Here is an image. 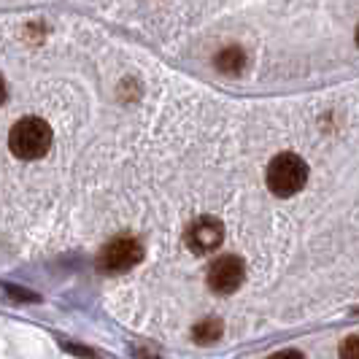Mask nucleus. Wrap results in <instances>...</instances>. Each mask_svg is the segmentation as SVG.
<instances>
[{"label":"nucleus","instance_id":"nucleus-8","mask_svg":"<svg viewBox=\"0 0 359 359\" xmlns=\"http://www.w3.org/2000/svg\"><path fill=\"white\" fill-rule=\"evenodd\" d=\"M341 359H359V335H351V338L343 341Z\"/></svg>","mask_w":359,"mask_h":359},{"label":"nucleus","instance_id":"nucleus-3","mask_svg":"<svg viewBox=\"0 0 359 359\" xmlns=\"http://www.w3.org/2000/svg\"><path fill=\"white\" fill-rule=\"evenodd\" d=\"M144 259V243L138 238H116L97 257V268L103 273H125Z\"/></svg>","mask_w":359,"mask_h":359},{"label":"nucleus","instance_id":"nucleus-9","mask_svg":"<svg viewBox=\"0 0 359 359\" xmlns=\"http://www.w3.org/2000/svg\"><path fill=\"white\" fill-rule=\"evenodd\" d=\"M11 292V297H17V300H38V294L33 292H22V289H8Z\"/></svg>","mask_w":359,"mask_h":359},{"label":"nucleus","instance_id":"nucleus-7","mask_svg":"<svg viewBox=\"0 0 359 359\" xmlns=\"http://www.w3.org/2000/svg\"><path fill=\"white\" fill-rule=\"evenodd\" d=\"M222 332H224V324L222 319H216V316H208V319H203V322L195 324V330H192V338L195 343L200 346H205V343H216L222 338Z\"/></svg>","mask_w":359,"mask_h":359},{"label":"nucleus","instance_id":"nucleus-1","mask_svg":"<svg viewBox=\"0 0 359 359\" xmlns=\"http://www.w3.org/2000/svg\"><path fill=\"white\" fill-rule=\"evenodd\" d=\"M8 149L19 160H41L52 149V127L38 116H25L11 127Z\"/></svg>","mask_w":359,"mask_h":359},{"label":"nucleus","instance_id":"nucleus-4","mask_svg":"<svg viewBox=\"0 0 359 359\" xmlns=\"http://www.w3.org/2000/svg\"><path fill=\"white\" fill-rule=\"evenodd\" d=\"M243 278H246V265L235 254L219 257L208 270V287L216 294H233L235 289L243 284Z\"/></svg>","mask_w":359,"mask_h":359},{"label":"nucleus","instance_id":"nucleus-11","mask_svg":"<svg viewBox=\"0 0 359 359\" xmlns=\"http://www.w3.org/2000/svg\"><path fill=\"white\" fill-rule=\"evenodd\" d=\"M6 100V81H3V76H0V103Z\"/></svg>","mask_w":359,"mask_h":359},{"label":"nucleus","instance_id":"nucleus-12","mask_svg":"<svg viewBox=\"0 0 359 359\" xmlns=\"http://www.w3.org/2000/svg\"><path fill=\"white\" fill-rule=\"evenodd\" d=\"M357 46H359V27H357Z\"/></svg>","mask_w":359,"mask_h":359},{"label":"nucleus","instance_id":"nucleus-5","mask_svg":"<svg viewBox=\"0 0 359 359\" xmlns=\"http://www.w3.org/2000/svg\"><path fill=\"white\" fill-rule=\"evenodd\" d=\"M187 246L192 249L195 254H208L222 246L224 241V227L216 216H200L189 224V230L184 235Z\"/></svg>","mask_w":359,"mask_h":359},{"label":"nucleus","instance_id":"nucleus-10","mask_svg":"<svg viewBox=\"0 0 359 359\" xmlns=\"http://www.w3.org/2000/svg\"><path fill=\"white\" fill-rule=\"evenodd\" d=\"M270 359H303V354H300V351H292V348H289V351H278V354H273Z\"/></svg>","mask_w":359,"mask_h":359},{"label":"nucleus","instance_id":"nucleus-2","mask_svg":"<svg viewBox=\"0 0 359 359\" xmlns=\"http://www.w3.org/2000/svg\"><path fill=\"white\" fill-rule=\"evenodd\" d=\"M308 181V165L300 154L284 151L278 157H273L268 165V187L273 195L278 198H292L297 195Z\"/></svg>","mask_w":359,"mask_h":359},{"label":"nucleus","instance_id":"nucleus-6","mask_svg":"<svg viewBox=\"0 0 359 359\" xmlns=\"http://www.w3.org/2000/svg\"><path fill=\"white\" fill-rule=\"evenodd\" d=\"M246 62H249V57H246V52H243L241 46H227V49H222V52L214 57L216 71L227 73V76H238V73H243Z\"/></svg>","mask_w":359,"mask_h":359}]
</instances>
